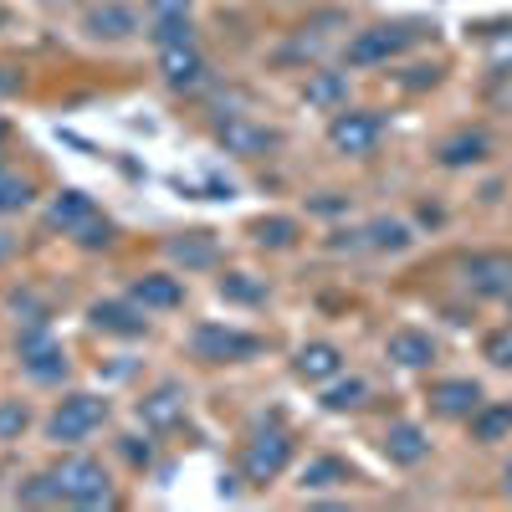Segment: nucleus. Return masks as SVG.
Masks as SVG:
<instances>
[{"mask_svg": "<svg viewBox=\"0 0 512 512\" xmlns=\"http://www.w3.org/2000/svg\"><path fill=\"white\" fill-rule=\"evenodd\" d=\"M57 482H62V497L72 507H113V487H108V472L93 461V456H72L57 466Z\"/></svg>", "mask_w": 512, "mask_h": 512, "instance_id": "nucleus-2", "label": "nucleus"}, {"mask_svg": "<svg viewBox=\"0 0 512 512\" xmlns=\"http://www.w3.org/2000/svg\"><path fill=\"white\" fill-rule=\"evenodd\" d=\"M16 354H21V369H26L36 384L67 379V354H62L57 338L47 333V323H26V333L16 338Z\"/></svg>", "mask_w": 512, "mask_h": 512, "instance_id": "nucleus-3", "label": "nucleus"}, {"mask_svg": "<svg viewBox=\"0 0 512 512\" xmlns=\"http://www.w3.org/2000/svg\"><path fill=\"white\" fill-rule=\"evenodd\" d=\"M149 21H190V0H149Z\"/></svg>", "mask_w": 512, "mask_h": 512, "instance_id": "nucleus-35", "label": "nucleus"}, {"mask_svg": "<svg viewBox=\"0 0 512 512\" xmlns=\"http://www.w3.org/2000/svg\"><path fill=\"white\" fill-rule=\"evenodd\" d=\"M487 154H492V139L482 134V128H461V134L441 139V149H436V159H441L446 169H472V164H482Z\"/></svg>", "mask_w": 512, "mask_h": 512, "instance_id": "nucleus-19", "label": "nucleus"}, {"mask_svg": "<svg viewBox=\"0 0 512 512\" xmlns=\"http://www.w3.org/2000/svg\"><path fill=\"white\" fill-rule=\"evenodd\" d=\"M216 144L236 159H262L282 144L277 128H262V123H251V118H221L216 123Z\"/></svg>", "mask_w": 512, "mask_h": 512, "instance_id": "nucleus-7", "label": "nucleus"}, {"mask_svg": "<svg viewBox=\"0 0 512 512\" xmlns=\"http://www.w3.org/2000/svg\"><path fill=\"white\" fill-rule=\"evenodd\" d=\"M190 354H195L200 364H241V359L262 354V338L241 333V328H221V323H200V328L190 333Z\"/></svg>", "mask_w": 512, "mask_h": 512, "instance_id": "nucleus-1", "label": "nucleus"}, {"mask_svg": "<svg viewBox=\"0 0 512 512\" xmlns=\"http://www.w3.org/2000/svg\"><path fill=\"white\" fill-rule=\"evenodd\" d=\"M512 436V405L507 400H497V405H477L472 410V441L477 446H497V441H507Z\"/></svg>", "mask_w": 512, "mask_h": 512, "instance_id": "nucleus-21", "label": "nucleus"}, {"mask_svg": "<svg viewBox=\"0 0 512 512\" xmlns=\"http://www.w3.org/2000/svg\"><path fill=\"white\" fill-rule=\"evenodd\" d=\"M108 420V405L98 400V395H67L62 405H57V415H52V441L57 446H77V441H88L98 425Z\"/></svg>", "mask_w": 512, "mask_h": 512, "instance_id": "nucleus-5", "label": "nucleus"}, {"mask_svg": "<svg viewBox=\"0 0 512 512\" xmlns=\"http://www.w3.org/2000/svg\"><path fill=\"white\" fill-rule=\"evenodd\" d=\"M425 400H431V410L446 415V420H472V410L482 405V384L477 379H436Z\"/></svg>", "mask_w": 512, "mask_h": 512, "instance_id": "nucleus-11", "label": "nucleus"}, {"mask_svg": "<svg viewBox=\"0 0 512 512\" xmlns=\"http://www.w3.org/2000/svg\"><path fill=\"white\" fill-rule=\"evenodd\" d=\"M344 482H354V472H349V461H338V456H313V461L303 466V487H308V492L344 487Z\"/></svg>", "mask_w": 512, "mask_h": 512, "instance_id": "nucleus-24", "label": "nucleus"}, {"mask_svg": "<svg viewBox=\"0 0 512 512\" xmlns=\"http://www.w3.org/2000/svg\"><path fill=\"white\" fill-rule=\"evenodd\" d=\"M159 72H164V82H169L175 93H195L210 67H205V57H200L195 41H180V47H159Z\"/></svg>", "mask_w": 512, "mask_h": 512, "instance_id": "nucleus-10", "label": "nucleus"}, {"mask_svg": "<svg viewBox=\"0 0 512 512\" xmlns=\"http://www.w3.org/2000/svg\"><path fill=\"white\" fill-rule=\"evenodd\" d=\"M379 134H384L379 113H333V123H328V144H333L338 154H354V159L374 154Z\"/></svg>", "mask_w": 512, "mask_h": 512, "instance_id": "nucleus-8", "label": "nucleus"}, {"mask_svg": "<svg viewBox=\"0 0 512 512\" xmlns=\"http://www.w3.org/2000/svg\"><path fill=\"white\" fill-rule=\"evenodd\" d=\"M0 256H11V236H0Z\"/></svg>", "mask_w": 512, "mask_h": 512, "instance_id": "nucleus-40", "label": "nucleus"}, {"mask_svg": "<svg viewBox=\"0 0 512 512\" xmlns=\"http://www.w3.org/2000/svg\"><path fill=\"white\" fill-rule=\"evenodd\" d=\"M26 425H31V410L21 400H0V441H16Z\"/></svg>", "mask_w": 512, "mask_h": 512, "instance_id": "nucleus-33", "label": "nucleus"}, {"mask_svg": "<svg viewBox=\"0 0 512 512\" xmlns=\"http://www.w3.org/2000/svg\"><path fill=\"white\" fill-rule=\"evenodd\" d=\"M118 451H123V461H128V466H149V461H154V446H149V441H139V436H123V441H118Z\"/></svg>", "mask_w": 512, "mask_h": 512, "instance_id": "nucleus-36", "label": "nucleus"}, {"mask_svg": "<svg viewBox=\"0 0 512 512\" xmlns=\"http://www.w3.org/2000/svg\"><path fill=\"white\" fill-rule=\"evenodd\" d=\"M415 36H420L415 26H369V31H359V36L349 41L344 57H349V67H379V62L400 57Z\"/></svg>", "mask_w": 512, "mask_h": 512, "instance_id": "nucleus-6", "label": "nucleus"}, {"mask_svg": "<svg viewBox=\"0 0 512 512\" xmlns=\"http://www.w3.org/2000/svg\"><path fill=\"white\" fill-rule=\"evenodd\" d=\"M72 241H77V246H88V251H98V246H108V241H113V226H108L103 216H88V221H82V226L72 231Z\"/></svg>", "mask_w": 512, "mask_h": 512, "instance_id": "nucleus-34", "label": "nucleus"}, {"mask_svg": "<svg viewBox=\"0 0 512 512\" xmlns=\"http://www.w3.org/2000/svg\"><path fill=\"white\" fill-rule=\"evenodd\" d=\"M0 139H6V123H0Z\"/></svg>", "mask_w": 512, "mask_h": 512, "instance_id": "nucleus-41", "label": "nucleus"}, {"mask_svg": "<svg viewBox=\"0 0 512 512\" xmlns=\"http://www.w3.org/2000/svg\"><path fill=\"white\" fill-rule=\"evenodd\" d=\"M128 297L149 313H169V308H180L185 303V287H180V277H164V272H149V277H139L134 287H128Z\"/></svg>", "mask_w": 512, "mask_h": 512, "instance_id": "nucleus-17", "label": "nucleus"}, {"mask_svg": "<svg viewBox=\"0 0 512 512\" xmlns=\"http://www.w3.org/2000/svg\"><path fill=\"white\" fill-rule=\"evenodd\" d=\"M139 420L149 425V431H169V425L185 420V390L180 384H159L154 395L139 400Z\"/></svg>", "mask_w": 512, "mask_h": 512, "instance_id": "nucleus-16", "label": "nucleus"}, {"mask_svg": "<svg viewBox=\"0 0 512 512\" xmlns=\"http://www.w3.org/2000/svg\"><path fill=\"white\" fill-rule=\"evenodd\" d=\"M31 180H21L16 175V169H6V164H0V216H16V210H26L31 205Z\"/></svg>", "mask_w": 512, "mask_h": 512, "instance_id": "nucleus-29", "label": "nucleus"}, {"mask_svg": "<svg viewBox=\"0 0 512 512\" xmlns=\"http://www.w3.org/2000/svg\"><path fill=\"white\" fill-rule=\"evenodd\" d=\"M328 246H333V251H359V246H369V241H364V231H333Z\"/></svg>", "mask_w": 512, "mask_h": 512, "instance_id": "nucleus-37", "label": "nucleus"}, {"mask_svg": "<svg viewBox=\"0 0 512 512\" xmlns=\"http://www.w3.org/2000/svg\"><path fill=\"white\" fill-rule=\"evenodd\" d=\"M384 359L400 364V369H425L436 359V338L420 333V328H395L390 338H384Z\"/></svg>", "mask_w": 512, "mask_h": 512, "instance_id": "nucleus-14", "label": "nucleus"}, {"mask_svg": "<svg viewBox=\"0 0 512 512\" xmlns=\"http://www.w3.org/2000/svg\"><path fill=\"white\" fill-rule=\"evenodd\" d=\"M88 216H98V210H93V200L82 195V190H62V195L47 205V226H52V231H62V236H72Z\"/></svg>", "mask_w": 512, "mask_h": 512, "instance_id": "nucleus-22", "label": "nucleus"}, {"mask_svg": "<svg viewBox=\"0 0 512 512\" xmlns=\"http://www.w3.org/2000/svg\"><path fill=\"white\" fill-rule=\"evenodd\" d=\"M169 256H175L185 272L216 267V241H210V231H190V236H175V241H169Z\"/></svg>", "mask_w": 512, "mask_h": 512, "instance_id": "nucleus-23", "label": "nucleus"}, {"mask_svg": "<svg viewBox=\"0 0 512 512\" xmlns=\"http://www.w3.org/2000/svg\"><path fill=\"white\" fill-rule=\"evenodd\" d=\"M436 77H441L436 67H410V77H405V88H431Z\"/></svg>", "mask_w": 512, "mask_h": 512, "instance_id": "nucleus-38", "label": "nucleus"}, {"mask_svg": "<svg viewBox=\"0 0 512 512\" xmlns=\"http://www.w3.org/2000/svg\"><path fill=\"white\" fill-rule=\"evenodd\" d=\"M149 41L154 47H180V41H195L190 21H149Z\"/></svg>", "mask_w": 512, "mask_h": 512, "instance_id": "nucleus-32", "label": "nucleus"}, {"mask_svg": "<svg viewBox=\"0 0 512 512\" xmlns=\"http://www.w3.org/2000/svg\"><path fill=\"white\" fill-rule=\"evenodd\" d=\"M287 461H292V436L282 431V425H272V431L251 436V446L241 456V472H246V482L262 487V482H277L287 472Z\"/></svg>", "mask_w": 512, "mask_h": 512, "instance_id": "nucleus-4", "label": "nucleus"}, {"mask_svg": "<svg viewBox=\"0 0 512 512\" xmlns=\"http://www.w3.org/2000/svg\"><path fill=\"white\" fill-rule=\"evenodd\" d=\"M364 400H369V384L364 379H344V374H338V379L323 384V405L328 410H359Z\"/></svg>", "mask_w": 512, "mask_h": 512, "instance_id": "nucleus-27", "label": "nucleus"}, {"mask_svg": "<svg viewBox=\"0 0 512 512\" xmlns=\"http://www.w3.org/2000/svg\"><path fill=\"white\" fill-rule=\"evenodd\" d=\"M466 287H472L477 297H507L512 292V256L502 251H477V256H466Z\"/></svg>", "mask_w": 512, "mask_h": 512, "instance_id": "nucleus-9", "label": "nucleus"}, {"mask_svg": "<svg viewBox=\"0 0 512 512\" xmlns=\"http://www.w3.org/2000/svg\"><path fill=\"white\" fill-rule=\"evenodd\" d=\"M82 31L98 36V41H123L139 31V16L123 6V0H103V6H88L82 11Z\"/></svg>", "mask_w": 512, "mask_h": 512, "instance_id": "nucleus-12", "label": "nucleus"}, {"mask_svg": "<svg viewBox=\"0 0 512 512\" xmlns=\"http://www.w3.org/2000/svg\"><path fill=\"white\" fill-rule=\"evenodd\" d=\"M292 369H297V379H308V384H328V379L344 374V354H338L333 344H303L297 359H292Z\"/></svg>", "mask_w": 512, "mask_h": 512, "instance_id": "nucleus-20", "label": "nucleus"}, {"mask_svg": "<svg viewBox=\"0 0 512 512\" xmlns=\"http://www.w3.org/2000/svg\"><path fill=\"white\" fill-rule=\"evenodd\" d=\"M93 328L98 333H113V338H139V333H149V318H144V308L134 303V297H128V303H93Z\"/></svg>", "mask_w": 512, "mask_h": 512, "instance_id": "nucleus-13", "label": "nucleus"}, {"mask_svg": "<svg viewBox=\"0 0 512 512\" xmlns=\"http://www.w3.org/2000/svg\"><path fill=\"white\" fill-rule=\"evenodd\" d=\"M251 236H256V246L287 251V246H297V236H303V226H297L292 216H262V221L251 226Z\"/></svg>", "mask_w": 512, "mask_h": 512, "instance_id": "nucleus-26", "label": "nucleus"}, {"mask_svg": "<svg viewBox=\"0 0 512 512\" xmlns=\"http://www.w3.org/2000/svg\"><path fill=\"white\" fill-rule=\"evenodd\" d=\"M502 492L512 497V461H507V472H502Z\"/></svg>", "mask_w": 512, "mask_h": 512, "instance_id": "nucleus-39", "label": "nucleus"}, {"mask_svg": "<svg viewBox=\"0 0 512 512\" xmlns=\"http://www.w3.org/2000/svg\"><path fill=\"white\" fill-rule=\"evenodd\" d=\"M216 292L226 297V303H246V308L267 303V287L256 282V277H246V272H226V277L216 282Z\"/></svg>", "mask_w": 512, "mask_h": 512, "instance_id": "nucleus-28", "label": "nucleus"}, {"mask_svg": "<svg viewBox=\"0 0 512 512\" xmlns=\"http://www.w3.org/2000/svg\"><path fill=\"white\" fill-rule=\"evenodd\" d=\"M379 446H384V456H390L395 466H420L425 456H431V436H425L415 420H395Z\"/></svg>", "mask_w": 512, "mask_h": 512, "instance_id": "nucleus-15", "label": "nucleus"}, {"mask_svg": "<svg viewBox=\"0 0 512 512\" xmlns=\"http://www.w3.org/2000/svg\"><path fill=\"white\" fill-rule=\"evenodd\" d=\"M303 103L318 108V113H344L349 108V77L344 72H308Z\"/></svg>", "mask_w": 512, "mask_h": 512, "instance_id": "nucleus-18", "label": "nucleus"}, {"mask_svg": "<svg viewBox=\"0 0 512 512\" xmlns=\"http://www.w3.org/2000/svg\"><path fill=\"white\" fill-rule=\"evenodd\" d=\"M364 241H369L374 251H405V246L415 241V231H410L400 216H379V221L364 226Z\"/></svg>", "mask_w": 512, "mask_h": 512, "instance_id": "nucleus-25", "label": "nucleus"}, {"mask_svg": "<svg viewBox=\"0 0 512 512\" xmlns=\"http://www.w3.org/2000/svg\"><path fill=\"white\" fill-rule=\"evenodd\" d=\"M16 502H26V507H52V502H67V497H62V482H57V472H52V477L21 482V487H16Z\"/></svg>", "mask_w": 512, "mask_h": 512, "instance_id": "nucleus-30", "label": "nucleus"}, {"mask_svg": "<svg viewBox=\"0 0 512 512\" xmlns=\"http://www.w3.org/2000/svg\"><path fill=\"white\" fill-rule=\"evenodd\" d=\"M482 359H492L497 369H512V323H502L482 338Z\"/></svg>", "mask_w": 512, "mask_h": 512, "instance_id": "nucleus-31", "label": "nucleus"}]
</instances>
